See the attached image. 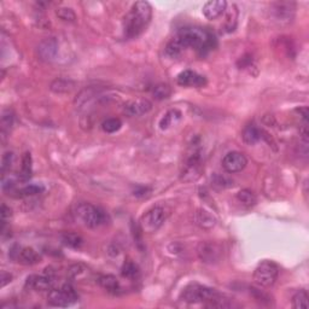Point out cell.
Wrapping results in <instances>:
<instances>
[{"label": "cell", "mask_w": 309, "mask_h": 309, "mask_svg": "<svg viewBox=\"0 0 309 309\" xmlns=\"http://www.w3.org/2000/svg\"><path fill=\"white\" fill-rule=\"evenodd\" d=\"M151 109H152V104H151L150 101H147V99H135V101L126 103L123 111L126 115L135 117V116L147 114Z\"/></svg>", "instance_id": "cell-15"}, {"label": "cell", "mask_w": 309, "mask_h": 309, "mask_svg": "<svg viewBox=\"0 0 309 309\" xmlns=\"http://www.w3.org/2000/svg\"><path fill=\"white\" fill-rule=\"evenodd\" d=\"M279 275V267L273 261H262L254 272V280L259 286L269 288L275 283Z\"/></svg>", "instance_id": "cell-7"}, {"label": "cell", "mask_w": 309, "mask_h": 309, "mask_svg": "<svg viewBox=\"0 0 309 309\" xmlns=\"http://www.w3.org/2000/svg\"><path fill=\"white\" fill-rule=\"evenodd\" d=\"M250 292H251V294H253L254 297L256 298V301H259V302L268 301V299H269L268 295H266L265 292H262V291H261V290H259V289L251 288V289H250Z\"/></svg>", "instance_id": "cell-35"}, {"label": "cell", "mask_w": 309, "mask_h": 309, "mask_svg": "<svg viewBox=\"0 0 309 309\" xmlns=\"http://www.w3.org/2000/svg\"><path fill=\"white\" fill-rule=\"evenodd\" d=\"M222 168L226 170L227 173H239L246 167L248 160L241 152L238 151H231L225 154V157L222 159Z\"/></svg>", "instance_id": "cell-10"}, {"label": "cell", "mask_w": 309, "mask_h": 309, "mask_svg": "<svg viewBox=\"0 0 309 309\" xmlns=\"http://www.w3.org/2000/svg\"><path fill=\"white\" fill-rule=\"evenodd\" d=\"M76 215L87 227L91 228L102 226L108 220L106 212L91 203H80L76 208Z\"/></svg>", "instance_id": "cell-4"}, {"label": "cell", "mask_w": 309, "mask_h": 309, "mask_svg": "<svg viewBox=\"0 0 309 309\" xmlns=\"http://www.w3.org/2000/svg\"><path fill=\"white\" fill-rule=\"evenodd\" d=\"M176 43L183 48H192L198 52L204 53L211 50L215 44V38L207 29L199 27H186L180 29L175 38Z\"/></svg>", "instance_id": "cell-2"}, {"label": "cell", "mask_w": 309, "mask_h": 309, "mask_svg": "<svg viewBox=\"0 0 309 309\" xmlns=\"http://www.w3.org/2000/svg\"><path fill=\"white\" fill-rule=\"evenodd\" d=\"M32 176V156L29 152H25L22 159L21 173H19V179L21 181H27Z\"/></svg>", "instance_id": "cell-23"}, {"label": "cell", "mask_w": 309, "mask_h": 309, "mask_svg": "<svg viewBox=\"0 0 309 309\" xmlns=\"http://www.w3.org/2000/svg\"><path fill=\"white\" fill-rule=\"evenodd\" d=\"M12 125H14V114H12L10 110L3 111L2 115V132L5 133V132H9L11 130Z\"/></svg>", "instance_id": "cell-32"}, {"label": "cell", "mask_w": 309, "mask_h": 309, "mask_svg": "<svg viewBox=\"0 0 309 309\" xmlns=\"http://www.w3.org/2000/svg\"><path fill=\"white\" fill-rule=\"evenodd\" d=\"M45 188L41 183H30V185L24 186L21 190H18V197H29V196H35L39 193H43Z\"/></svg>", "instance_id": "cell-26"}, {"label": "cell", "mask_w": 309, "mask_h": 309, "mask_svg": "<svg viewBox=\"0 0 309 309\" xmlns=\"http://www.w3.org/2000/svg\"><path fill=\"white\" fill-rule=\"evenodd\" d=\"M178 85L183 87H203L207 85V80L203 75L193 70H183L176 77Z\"/></svg>", "instance_id": "cell-13"}, {"label": "cell", "mask_w": 309, "mask_h": 309, "mask_svg": "<svg viewBox=\"0 0 309 309\" xmlns=\"http://www.w3.org/2000/svg\"><path fill=\"white\" fill-rule=\"evenodd\" d=\"M79 295L70 284H64L60 289H51L47 296L48 304L52 307L66 308L76 303Z\"/></svg>", "instance_id": "cell-6"}, {"label": "cell", "mask_w": 309, "mask_h": 309, "mask_svg": "<svg viewBox=\"0 0 309 309\" xmlns=\"http://www.w3.org/2000/svg\"><path fill=\"white\" fill-rule=\"evenodd\" d=\"M227 3L225 0H211L203 5L202 12L208 19H217L226 11Z\"/></svg>", "instance_id": "cell-16"}, {"label": "cell", "mask_w": 309, "mask_h": 309, "mask_svg": "<svg viewBox=\"0 0 309 309\" xmlns=\"http://www.w3.org/2000/svg\"><path fill=\"white\" fill-rule=\"evenodd\" d=\"M56 15L59 19L64 22H75L76 15L72 9L69 8H59L56 10Z\"/></svg>", "instance_id": "cell-30"}, {"label": "cell", "mask_w": 309, "mask_h": 309, "mask_svg": "<svg viewBox=\"0 0 309 309\" xmlns=\"http://www.w3.org/2000/svg\"><path fill=\"white\" fill-rule=\"evenodd\" d=\"M167 212L163 207H153L147 210L140 219V228L144 233H153L159 231L166 221Z\"/></svg>", "instance_id": "cell-8"}, {"label": "cell", "mask_w": 309, "mask_h": 309, "mask_svg": "<svg viewBox=\"0 0 309 309\" xmlns=\"http://www.w3.org/2000/svg\"><path fill=\"white\" fill-rule=\"evenodd\" d=\"M58 52V43L56 39L47 38L44 39L38 46V54L41 60L45 62H51L57 56Z\"/></svg>", "instance_id": "cell-14"}, {"label": "cell", "mask_w": 309, "mask_h": 309, "mask_svg": "<svg viewBox=\"0 0 309 309\" xmlns=\"http://www.w3.org/2000/svg\"><path fill=\"white\" fill-rule=\"evenodd\" d=\"M203 170L202 151L197 144H193L190 150L186 162L183 164L181 179L183 181H196L201 176Z\"/></svg>", "instance_id": "cell-5"}, {"label": "cell", "mask_w": 309, "mask_h": 309, "mask_svg": "<svg viewBox=\"0 0 309 309\" xmlns=\"http://www.w3.org/2000/svg\"><path fill=\"white\" fill-rule=\"evenodd\" d=\"M54 272H45L43 275H30L27 278L25 286L35 291H48L52 289Z\"/></svg>", "instance_id": "cell-11"}, {"label": "cell", "mask_w": 309, "mask_h": 309, "mask_svg": "<svg viewBox=\"0 0 309 309\" xmlns=\"http://www.w3.org/2000/svg\"><path fill=\"white\" fill-rule=\"evenodd\" d=\"M237 198H238V201L241 203V204L246 205V207H253V205H255L257 203V198H256L255 193L246 189L241 190V191L238 192Z\"/></svg>", "instance_id": "cell-25"}, {"label": "cell", "mask_w": 309, "mask_h": 309, "mask_svg": "<svg viewBox=\"0 0 309 309\" xmlns=\"http://www.w3.org/2000/svg\"><path fill=\"white\" fill-rule=\"evenodd\" d=\"M241 138H243V141L245 144L254 145L256 144L257 141L261 140V138H262V131H261L255 123H249L245 126V128L243 130Z\"/></svg>", "instance_id": "cell-18"}, {"label": "cell", "mask_w": 309, "mask_h": 309, "mask_svg": "<svg viewBox=\"0 0 309 309\" xmlns=\"http://www.w3.org/2000/svg\"><path fill=\"white\" fill-rule=\"evenodd\" d=\"M295 3L291 2H278L270 5L274 21L280 24H289L295 17Z\"/></svg>", "instance_id": "cell-9"}, {"label": "cell", "mask_w": 309, "mask_h": 309, "mask_svg": "<svg viewBox=\"0 0 309 309\" xmlns=\"http://www.w3.org/2000/svg\"><path fill=\"white\" fill-rule=\"evenodd\" d=\"M122 275L126 276L128 279H134L139 275V268L132 261H127L125 262L123 267H122Z\"/></svg>", "instance_id": "cell-29"}, {"label": "cell", "mask_w": 309, "mask_h": 309, "mask_svg": "<svg viewBox=\"0 0 309 309\" xmlns=\"http://www.w3.org/2000/svg\"><path fill=\"white\" fill-rule=\"evenodd\" d=\"M98 283L103 289L109 292H112V294H115V292H117L120 290V283H118L117 278L111 274L99 276Z\"/></svg>", "instance_id": "cell-21"}, {"label": "cell", "mask_w": 309, "mask_h": 309, "mask_svg": "<svg viewBox=\"0 0 309 309\" xmlns=\"http://www.w3.org/2000/svg\"><path fill=\"white\" fill-rule=\"evenodd\" d=\"M11 282V275L9 274V273H3L2 274V288H4V286L8 284V283Z\"/></svg>", "instance_id": "cell-36"}, {"label": "cell", "mask_w": 309, "mask_h": 309, "mask_svg": "<svg viewBox=\"0 0 309 309\" xmlns=\"http://www.w3.org/2000/svg\"><path fill=\"white\" fill-rule=\"evenodd\" d=\"M196 224L198 225V226H201L202 228H205V230H209V228H212L215 226V224H217V220H215V218L212 217L210 212L204 210V209H199L196 212Z\"/></svg>", "instance_id": "cell-20"}, {"label": "cell", "mask_w": 309, "mask_h": 309, "mask_svg": "<svg viewBox=\"0 0 309 309\" xmlns=\"http://www.w3.org/2000/svg\"><path fill=\"white\" fill-rule=\"evenodd\" d=\"M308 292L305 290H299L292 297V305L296 309H308L309 303H308Z\"/></svg>", "instance_id": "cell-24"}, {"label": "cell", "mask_w": 309, "mask_h": 309, "mask_svg": "<svg viewBox=\"0 0 309 309\" xmlns=\"http://www.w3.org/2000/svg\"><path fill=\"white\" fill-rule=\"evenodd\" d=\"M181 116H182L181 112H180L179 110H176V109H172V110L166 112V115L161 118L160 128L162 131L169 130L170 127L175 126L180 120H181Z\"/></svg>", "instance_id": "cell-19"}, {"label": "cell", "mask_w": 309, "mask_h": 309, "mask_svg": "<svg viewBox=\"0 0 309 309\" xmlns=\"http://www.w3.org/2000/svg\"><path fill=\"white\" fill-rule=\"evenodd\" d=\"M11 209L6 207L5 204L2 205V210H0V217H2V232L5 231V226L8 224V221L11 218Z\"/></svg>", "instance_id": "cell-34"}, {"label": "cell", "mask_w": 309, "mask_h": 309, "mask_svg": "<svg viewBox=\"0 0 309 309\" xmlns=\"http://www.w3.org/2000/svg\"><path fill=\"white\" fill-rule=\"evenodd\" d=\"M221 295L215 289L199 284H190L182 290L181 299L188 303H209L212 305Z\"/></svg>", "instance_id": "cell-3"}, {"label": "cell", "mask_w": 309, "mask_h": 309, "mask_svg": "<svg viewBox=\"0 0 309 309\" xmlns=\"http://www.w3.org/2000/svg\"><path fill=\"white\" fill-rule=\"evenodd\" d=\"M198 256L203 262L207 263H214L218 262L221 255V249L219 248L218 244L209 243V241H204L201 243L198 246Z\"/></svg>", "instance_id": "cell-12"}, {"label": "cell", "mask_w": 309, "mask_h": 309, "mask_svg": "<svg viewBox=\"0 0 309 309\" xmlns=\"http://www.w3.org/2000/svg\"><path fill=\"white\" fill-rule=\"evenodd\" d=\"M16 256H17V260L19 262L27 266L37 265V263H39L41 261V257L37 251H35L33 248H28V246L19 249L17 253H16Z\"/></svg>", "instance_id": "cell-17"}, {"label": "cell", "mask_w": 309, "mask_h": 309, "mask_svg": "<svg viewBox=\"0 0 309 309\" xmlns=\"http://www.w3.org/2000/svg\"><path fill=\"white\" fill-rule=\"evenodd\" d=\"M152 95L156 99L162 101V99L169 98V96L172 95V88H170V86L167 85V83H159V85L153 87Z\"/></svg>", "instance_id": "cell-27"}, {"label": "cell", "mask_w": 309, "mask_h": 309, "mask_svg": "<svg viewBox=\"0 0 309 309\" xmlns=\"http://www.w3.org/2000/svg\"><path fill=\"white\" fill-rule=\"evenodd\" d=\"M62 241L64 245L73 248V249H79L82 246L83 239L79 234L73 233V232H67V233L62 234Z\"/></svg>", "instance_id": "cell-22"}, {"label": "cell", "mask_w": 309, "mask_h": 309, "mask_svg": "<svg viewBox=\"0 0 309 309\" xmlns=\"http://www.w3.org/2000/svg\"><path fill=\"white\" fill-rule=\"evenodd\" d=\"M12 163H14V152H11V151H8V152L4 153V156H3L2 160V173L3 175H5V173L10 170L11 168Z\"/></svg>", "instance_id": "cell-33"}, {"label": "cell", "mask_w": 309, "mask_h": 309, "mask_svg": "<svg viewBox=\"0 0 309 309\" xmlns=\"http://www.w3.org/2000/svg\"><path fill=\"white\" fill-rule=\"evenodd\" d=\"M182 52H183V48L176 43L175 39H173L166 47V53L168 54L170 58H178L181 56Z\"/></svg>", "instance_id": "cell-31"}, {"label": "cell", "mask_w": 309, "mask_h": 309, "mask_svg": "<svg viewBox=\"0 0 309 309\" xmlns=\"http://www.w3.org/2000/svg\"><path fill=\"white\" fill-rule=\"evenodd\" d=\"M152 18V8L147 2H137L123 18V35L134 39L143 33Z\"/></svg>", "instance_id": "cell-1"}, {"label": "cell", "mask_w": 309, "mask_h": 309, "mask_svg": "<svg viewBox=\"0 0 309 309\" xmlns=\"http://www.w3.org/2000/svg\"><path fill=\"white\" fill-rule=\"evenodd\" d=\"M121 127H122L121 120L120 118H116V117L108 118V120H105L102 123L103 131L106 132V133H115V132H117Z\"/></svg>", "instance_id": "cell-28"}]
</instances>
